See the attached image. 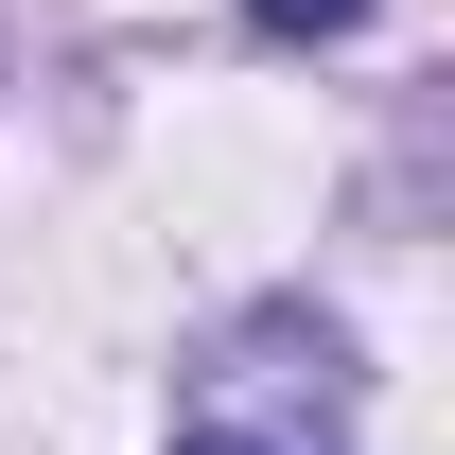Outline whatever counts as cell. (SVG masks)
<instances>
[{"mask_svg": "<svg viewBox=\"0 0 455 455\" xmlns=\"http://www.w3.org/2000/svg\"><path fill=\"white\" fill-rule=\"evenodd\" d=\"M175 455H350V350L315 315H228L193 368Z\"/></svg>", "mask_w": 455, "mask_h": 455, "instance_id": "1", "label": "cell"}, {"mask_svg": "<svg viewBox=\"0 0 455 455\" xmlns=\"http://www.w3.org/2000/svg\"><path fill=\"white\" fill-rule=\"evenodd\" d=\"M245 18H263L281 53H315V36H368V0H245Z\"/></svg>", "mask_w": 455, "mask_h": 455, "instance_id": "2", "label": "cell"}]
</instances>
